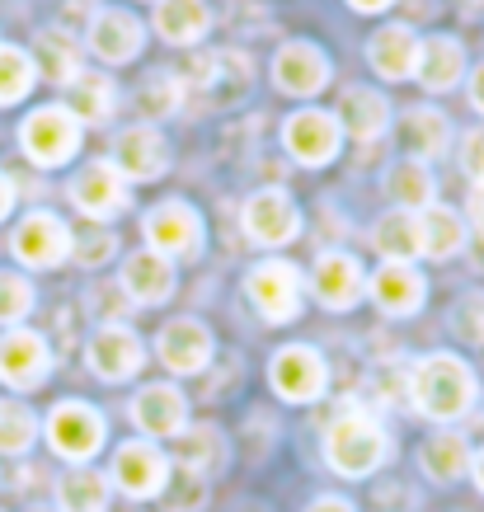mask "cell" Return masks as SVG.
Wrapping results in <instances>:
<instances>
[{"mask_svg":"<svg viewBox=\"0 0 484 512\" xmlns=\"http://www.w3.org/2000/svg\"><path fill=\"white\" fill-rule=\"evenodd\" d=\"M409 400H414V409L423 419L452 423L475 404V376H470V367L461 357L433 353L409 372Z\"/></svg>","mask_w":484,"mask_h":512,"instance_id":"6da1fadb","label":"cell"},{"mask_svg":"<svg viewBox=\"0 0 484 512\" xmlns=\"http://www.w3.org/2000/svg\"><path fill=\"white\" fill-rule=\"evenodd\" d=\"M386 451H391V437H386V428H381L367 409L339 414L325 433V461L339 470L344 480H367V475L386 461Z\"/></svg>","mask_w":484,"mask_h":512,"instance_id":"7a4b0ae2","label":"cell"},{"mask_svg":"<svg viewBox=\"0 0 484 512\" xmlns=\"http://www.w3.org/2000/svg\"><path fill=\"white\" fill-rule=\"evenodd\" d=\"M80 132L85 127L76 123V113L66 109V104H43V109H33L24 123H19V151L33 160V165H66V160L80 151Z\"/></svg>","mask_w":484,"mask_h":512,"instance_id":"3957f363","label":"cell"},{"mask_svg":"<svg viewBox=\"0 0 484 512\" xmlns=\"http://www.w3.org/2000/svg\"><path fill=\"white\" fill-rule=\"evenodd\" d=\"M104 437H109V423L85 400H66L47 414V447L57 451L62 461H76V466L90 461L94 451L104 447Z\"/></svg>","mask_w":484,"mask_h":512,"instance_id":"277c9868","label":"cell"},{"mask_svg":"<svg viewBox=\"0 0 484 512\" xmlns=\"http://www.w3.org/2000/svg\"><path fill=\"white\" fill-rule=\"evenodd\" d=\"M109 165L123 174L127 184H151V179H160V174L170 170V141L151 123L123 127V132L113 137Z\"/></svg>","mask_w":484,"mask_h":512,"instance_id":"5b68a950","label":"cell"},{"mask_svg":"<svg viewBox=\"0 0 484 512\" xmlns=\"http://www.w3.org/2000/svg\"><path fill=\"white\" fill-rule=\"evenodd\" d=\"M141 231H146V249L165 254L170 264L174 259H193V254L203 249V217H198L188 202H179V198L151 207Z\"/></svg>","mask_w":484,"mask_h":512,"instance_id":"8992f818","label":"cell"},{"mask_svg":"<svg viewBox=\"0 0 484 512\" xmlns=\"http://www.w3.org/2000/svg\"><path fill=\"white\" fill-rule=\"evenodd\" d=\"M268 381H273V390H278L282 400L311 404V400L325 395L329 367L315 348H306V343H287V348H278L273 362H268Z\"/></svg>","mask_w":484,"mask_h":512,"instance_id":"52a82bcc","label":"cell"},{"mask_svg":"<svg viewBox=\"0 0 484 512\" xmlns=\"http://www.w3.org/2000/svg\"><path fill=\"white\" fill-rule=\"evenodd\" d=\"M245 292H250L254 311L264 315L268 325H287L301 311V273L292 264H282V259H264L245 278Z\"/></svg>","mask_w":484,"mask_h":512,"instance_id":"ba28073f","label":"cell"},{"mask_svg":"<svg viewBox=\"0 0 484 512\" xmlns=\"http://www.w3.org/2000/svg\"><path fill=\"white\" fill-rule=\"evenodd\" d=\"M71 226L57 212H29L10 235V249L24 268H57L62 259H71Z\"/></svg>","mask_w":484,"mask_h":512,"instance_id":"9c48e42d","label":"cell"},{"mask_svg":"<svg viewBox=\"0 0 484 512\" xmlns=\"http://www.w3.org/2000/svg\"><path fill=\"white\" fill-rule=\"evenodd\" d=\"M52 372V348L38 329H5L0 334V381L10 390H38Z\"/></svg>","mask_w":484,"mask_h":512,"instance_id":"30bf717a","label":"cell"},{"mask_svg":"<svg viewBox=\"0 0 484 512\" xmlns=\"http://www.w3.org/2000/svg\"><path fill=\"white\" fill-rule=\"evenodd\" d=\"M329 76H334V62L325 57V47L306 43V38L282 43L278 57H273V85H278L282 94H292V99H311V94H320L329 85Z\"/></svg>","mask_w":484,"mask_h":512,"instance_id":"8fae6325","label":"cell"},{"mask_svg":"<svg viewBox=\"0 0 484 512\" xmlns=\"http://www.w3.org/2000/svg\"><path fill=\"white\" fill-rule=\"evenodd\" d=\"M85 47L104 66H127L146 47V29L132 10H113V5H99L90 15V29H85Z\"/></svg>","mask_w":484,"mask_h":512,"instance_id":"7c38bea8","label":"cell"},{"mask_svg":"<svg viewBox=\"0 0 484 512\" xmlns=\"http://www.w3.org/2000/svg\"><path fill=\"white\" fill-rule=\"evenodd\" d=\"M339 141H344L339 118L325 109H301L282 127V146H287V156L297 165H329L339 156Z\"/></svg>","mask_w":484,"mask_h":512,"instance_id":"4fadbf2b","label":"cell"},{"mask_svg":"<svg viewBox=\"0 0 484 512\" xmlns=\"http://www.w3.org/2000/svg\"><path fill=\"white\" fill-rule=\"evenodd\" d=\"M71 202H76L90 221H113L127 212L132 193H127V179L113 170L109 160H90V165L71 179Z\"/></svg>","mask_w":484,"mask_h":512,"instance_id":"5bb4252c","label":"cell"},{"mask_svg":"<svg viewBox=\"0 0 484 512\" xmlns=\"http://www.w3.org/2000/svg\"><path fill=\"white\" fill-rule=\"evenodd\" d=\"M165 480H170V461L160 456V447L146 437V442H123L113 451V484L123 489L127 498H156L165 494Z\"/></svg>","mask_w":484,"mask_h":512,"instance_id":"9a60e30c","label":"cell"},{"mask_svg":"<svg viewBox=\"0 0 484 512\" xmlns=\"http://www.w3.org/2000/svg\"><path fill=\"white\" fill-rule=\"evenodd\" d=\"M311 292L320 306H329V311H353L362 301V292H367V273H362V264L353 254L325 249L311 268Z\"/></svg>","mask_w":484,"mask_h":512,"instance_id":"2e32d148","label":"cell"},{"mask_svg":"<svg viewBox=\"0 0 484 512\" xmlns=\"http://www.w3.org/2000/svg\"><path fill=\"white\" fill-rule=\"evenodd\" d=\"M297 231H301V212L282 188H259V193L245 202V235H250L254 245L278 249V245H287V240H297Z\"/></svg>","mask_w":484,"mask_h":512,"instance_id":"e0dca14e","label":"cell"},{"mask_svg":"<svg viewBox=\"0 0 484 512\" xmlns=\"http://www.w3.org/2000/svg\"><path fill=\"white\" fill-rule=\"evenodd\" d=\"M85 357H90V372L94 376H104V381H127V376L141 372L146 348H141V339L127 325H99L90 334Z\"/></svg>","mask_w":484,"mask_h":512,"instance_id":"ac0fdd59","label":"cell"},{"mask_svg":"<svg viewBox=\"0 0 484 512\" xmlns=\"http://www.w3.org/2000/svg\"><path fill=\"white\" fill-rule=\"evenodd\" d=\"M212 348H217V343H212V329H207L203 320H170L156 339L160 362H165L174 376H198L207 362H212Z\"/></svg>","mask_w":484,"mask_h":512,"instance_id":"d6986e66","label":"cell"},{"mask_svg":"<svg viewBox=\"0 0 484 512\" xmlns=\"http://www.w3.org/2000/svg\"><path fill=\"white\" fill-rule=\"evenodd\" d=\"M466 76V47L456 43L452 33H433L419 38V62H414V80L428 94H447Z\"/></svg>","mask_w":484,"mask_h":512,"instance_id":"ffe728a7","label":"cell"},{"mask_svg":"<svg viewBox=\"0 0 484 512\" xmlns=\"http://www.w3.org/2000/svg\"><path fill=\"white\" fill-rule=\"evenodd\" d=\"M188 404L174 386H141L132 395V423L146 437H179L188 428Z\"/></svg>","mask_w":484,"mask_h":512,"instance_id":"44dd1931","label":"cell"},{"mask_svg":"<svg viewBox=\"0 0 484 512\" xmlns=\"http://www.w3.org/2000/svg\"><path fill=\"white\" fill-rule=\"evenodd\" d=\"M367 292L386 315H414L423 306V296H428V282L414 264H381L367 278Z\"/></svg>","mask_w":484,"mask_h":512,"instance_id":"7402d4cb","label":"cell"},{"mask_svg":"<svg viewBox=\"0 0 484 512\" xmlns=\"http://www.w3.org/2000/svg\"><path fill=\"white\" fill-rule=\"evenodd\" d=\"M123 292L137 306H160L174 292V264L156 249H137L123 264Z\"/></svg>","mask_w":484,"mask_h":512,"instance_id":"603a6c76","label":"cell"},{"mask_svg":"<svg viewBox=\"0 0 484 512\" xmlns=\"http://www.w3.org/2000/svg\"><path fill=\"white\" fill-rule=\"evenodd\" d=\"M334 118H339V132H348V137L381 141V132L391 127V104H386V94H381V90L358 85V90H344V99H339Z\"/></svg>","mask_w":484,"mask_h":512,"instance_id":"cb8c5ba5","label":"cell"},{"mask_svg":"<svg viewBox=\"0 0 484 512\" xmlns=\"http://www.w3.org/2000/svg\"><path fill=\"white\" fill-rule=\"evenodd\" d=\"M367 62L381 80H405L414 76V62H419V38L405 24H386V29L372 33L367 43Z\"/></svg>","mask_w":484,"mask_h":512,"instance_id":"d4e9b609","label":"cell"},{"mask_svg":"<svg viewBox=\"0 0 484 512\" xmlns=\"http://www.w3.org/2000/svg\"><path fill=\"white\" fill-rule=\"evenodd\" d=\"M29 57H33V66H38V76H43L47 85H62V90L85 71V66H80L76 38H71L66 29H38Z\"/></svg>","mask_w":484,"mask_h":512,"instance_id":"484cf974","label":"cell"},{"mask_svg":"<svg viewBox=\"0 0 484 512\" xmlns=\"http://www.w3.org/2000/svg\"><path fill=\"white\" fill-rule=\"evenodd\" d=\"M156 29L165 43L193 47L203 43L207 29H212V10L203 0H156Z\"/></svg>","mask_w":484,"mask_h":512,"instance_id":"4316f807","label":"cell"},{"mask_svg":"<svg viewBox=\"0 0 484 512\" xmlns=\"http://www.w3.org/2000/svg\"><path fill=\"white\" fill-rule=\"evenodd\" d=\"M414 217H419V254H428V259H452V254L466 249V221H461V212L433 202V207H423Z\"/></svg>","mask_w":484,"mask_h":512,"instance_id":"83f0119b","label":"cell"},{"mask_svg":"<svg viewBox=\"0 0 484 512\" xmlns=\"http://www.w3.org/2000/svg\"><path fill=\"white\" fill-rule=\"evenodd\" d=\"M113 104H118V90H113V80L99 76V71H80V76L66 85V109L76 113L80 127L109 123Z\"/></svg>","mask_w":484,"mask_h":512,"instance_id":"f1b7e54d","label":"cell"},{"mask_svg":"<svg viewBox=\"0 0 484 512\" xmlns=\"http://www.w3.org/2000/svg\"><path fill=\"white\" fill-rule=\"evenodd\" d=\"M372 245L386 264H414L419 259V217L405 207H391L386 217H376Z\"/></svg>","mask_w":484,"mask_h":512,"instance_id":"f546056e","label":"cell"},{"mask_svg":"<svg viewBox=\"0 0 484 512\" xmlns=\"http://www.w3.org/2000/svg\"><path fill=\"white\" fill-rule=\"evenodd\" d=\"M400 137H405V151L409 160H438L442 151H447V141H452V127H447V118H442L438 109H428V104H419V109L405 113V123H400Z\"/></svg>","mask_w":484,"mask_h":512,"instance_id":"4dcf8cb0","label":"cell"},{"mask_svg":"<svg viewBox=\"0 0 484 512\" xmlns=\"http://www.w3.org/2000/svg\"><path fill=\"white\" fill-rule=\"evenodd\" d=\"M433 170L423 165V160H395L391 170H386V198L395 207H405V212H423V207H433Z\"/></svg>","mask_w":484,"mask_h":512,"instance_id":"1f68e13d","label":"cell"},{"mask_svg":"<svg viewBox=\"0 0 484 512\" xmlns=\"http://www.w3.org/2000/svg\"><path fill=\"white\" fill-rule=\"evenodd\" d=\"M109 508V480L90 466L66 470L57 480V512H104Z\"/></svg>","mask_w":484,"mask_h":512,"instance_id":"d6a6232c","label":"cell"},{"mask_svg":"<svg viewBox=\"0 0 484 512\" xmlns=\"http://www.w3.org/2000/svg\"><path fill=\"white\" fill-rule=\"evenodd\" d=\"M419 461H423V470H428V480L452 484L470 470V447L461 433H433L419 447Z\"/></svg>","mask_w":484,"mask_h":512,"instance_id":"836d02e7","label":"cell"},{"mask_svg":"<svg viewBox=\"0 0 484 512\" xmlns=\"http://www.w3.org/2000/svg\"><path fill=\"white\" fill-rule=\"evenodd\" d=\"M254 85V57L240 52V47H217V66H212V80H207V94L217 104H235L245 99V90Z\"/></svg>","mask_w":484,"mask_h":512,"instance_id":"e575fe53","label":"cell"},{"mask_svg":"<svg viewBox=\"0 0 484 512\" xmlns=\"http://www.w3.org/2000/svg\"><path fill=\"white\" fill-rule=\"evenodd\" d=\"M38 85V66L24 47L0 43V109H10L19 99H29V90Z\"/></svg>","mask_w":484,"mask_h":512,"instance_id":"d590c367","label":"cell"},{"mask_svg":"<svg viewBox=\"0 0 484 512\" xmlns=\"http://www.w3.org/2000/svg\"><path fill=\"white\" fill-rule=\"evenodd\" d=\"M137 109L146 123H160V118L179 113L184 109V80L174 76V71H156V76L137 90Z\"/></svg>","mask_w":484,"mask_h":512,"instance_id":"8d00e7d4","label":"cell"},{"mask_svg":"<svg viewBox=\"0 0 484 512\" xmlns=\"http://www.w3.org/2000/svg\"><path fill=\"white\" fill-rule=\"evenodd\" d=\"M174 442H179V466L184 470L207 475V470L221 466V433L212 428V423H193V428H184Z\"/></svg>","mask_w":484,"mask_h":512,"instance_id":"74e56055","label":"cell"},{"mask_svg":"<svg viewBox=\"0 0 484 512\" xmlns=\"http://www.w3.org/2000/svg\"><path fill=\"white\" fill-rule=\"evenodd\" d=\"M38 437V419L24 400H0V456H24Z\"/></svg>","mask_w":484,"mask_h":512,"instance_id":"f35d334b","label":"cell"},{"mask_svg":"<svg viewBox=\"0 0 484 512\" xmlns=\"http://www.w3.org/2000/svg\"><path fill=\"white\" fill-rule=\"evenodd\" d=\"M33 311V282L24 273H5L0 268V325L15 329Z\"/></svg>","mask_w":484,"mask_h":512,"instance_id":"ab89813d","label":"cell"},{"mask_svg":"<svg viewBox=\"0 0 484 512\" xmlns=\"http://www.w3.org/2000/svg\"><path fill=\"white\" fill-rule=\"evenodd\" d=\"M452 329L456 339L470 348H484V292H466L452 311Z\"/></svg>","mask_w":484,"mask_h":512,"instance_id":"60d3db41","label":"cell"},{"mask_svg":"<svg viewBox=\"0 0 484 512\" xmlns=\"http://www.w3.org/2000/svg\"><path fill=\"white\" fill-rule=\"evenodd\" d=\"M165 489H170V512H198L207 498V475H198V470H184L179 466V475L174 480H165Z\"/></svg>","mask_w":484,"mask_h":512,"instance_id":"b9f144b4","label":"cell"},{"mask_svg":"<svg viewBox=\"0 0 484 512\" xmlns=\"http://www.w3.org/2000/svg\"><path fill=\"white\" fill-rule=\"evenodd\" d=\"M113 249H118V240H113V235L104 231V226H94V231L71 235V259H76V264H85V268L109 264Z\"/></svg>","mask_w":484,"mask_h":512,"instance_id":"7bdbcfd3","label":"cell"},{"mask_svg":"<svg viewBox=\"0 0 484 512\" xmlns=\"http://www.w3.org/2000/svg\"><path fill=\"white\" fill-rule=\"evenodd\" d=\"M372 395L381 404H405L409 400V372L405 367H376L372 372Z\"/></svg>","mask_w":484,"mask_h":512,"instance_id":"ee69618b","label":"cell"},{"mask_svg":"<svg viewBox=\"0 0 484 512\" xmlns=\"http://www.w3.org/2000/svg\"><path fill=\"white\" fill-rule=\"evenodd\" d=\"M461 170L470 174V184H484V127H475L461 141Z\"/></svg>","mask_w":484,"mask_h":512,"instance_id":"f6af8a7d","label":"cell"},{"mask_svg":"<svg viewBox=\"0 0 484 512\" xmlns=\"http://www.w3.org/2000/svg\"><path fill=\"white\" fill-rule=\"evenodd\" d=\"M466 212H470V226H475V235H480V240H484V184H475V188H470Z\"/></svg>","mask_w":484,"mask_h":512,"instance_id":"bcb514c9","label":"cell"},{"mask_svg":"<svg viewBox=\"0 0 484 512\" xmlns=\"http://www.w3.org/2000/svg\"><path fill=\"white\" fill-rule=\"evenodd\" d=\"M470 104H475V113H484V62L470 71Z\"/></svg>","mask_w":484,"mask_h":512,"instance_id":"7dc6e473","label":"cell"},{"mask_svg":"<svg viewBox=\"0 0 484 512\" xmlns=\"http://www.w3.org/2000/svg\"><path fill=\"white\" fill-rule=\"evenodd\" d=\"M10 207H15V184H10V174H0V221L10 217Z\"/></svg>","mask_w":484,"mask_h":512,"instance_id":"c3c4849f","label":"cell"},{"mask_svg":"<svg viewBox=\"0 0 484 512\" xmlns=\"http://www.w3.org/2000/svg\"><path fill=\"white\" fill-rule=\"evenodd\" d=\"M306 512H353V503H344V498H315Z\"/></svg>","mask_w":484,"mask_h":512,"instance_id":"681fc988","label":"cell"},{"mask_svg":"<svg viewBox=\"0 0 484 512\" xmlns=\"http://www.w3.org/2000/svg\"><path fill=\"white\" fill-rule=\"evenodd\" d=\"M348 5H353V10H362V15H381L391 0H348Z\"/></svg>","mask_w":484,"mask_h":512,"instance_id":"f907efd6","label":"cell"},{"mask_svg":"<svg viewBox=\"0 0 484 512\" xmlns=\"http://www.w3.org/2000/svg\"><path fill=\"white\" fill-rule=\"evenodd\" d=\"M470 470H475V484L484 489V451H480V456H470Z\"/></svg>","mask_w":484,"mask_h":512,"instance_id":"816d5d0a","label":"cell"},{"mask_svg":"<svg viewBox=\"0 0 484 512\" xmlns=\"http://www.w3.org/2000/svg\"><path fill=\"white\" fill-rule=\"evenodd\" d=\"M29 512H57V508H29Z\"/></svg>","mask_w":484,"mask_h":512,"instance_id":"f5cc1de1","label":"cell"}]
</instances>
